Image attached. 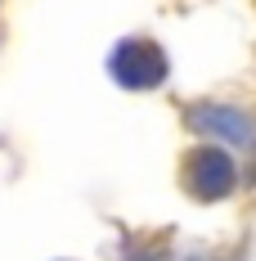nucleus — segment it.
Here are the masks:
<instances>
[{"label": "nucleus", "mask_w": 256, "mask_h": 261, "mask_svg": "<svg viewBox=\"0 0 256 261\" xmlns=\"http://www.w3.org/2000/svg\"><path fill=\"white\" fill-rule=\"evenodd\" d=\"M184 126L203 135L207 144H220L230 153H252L256 149V113L243 104H220V99H198L184 108Z\"/></svg>", "instance_id": "nucleus-1"}, {"label": "nucleus", "mask_w": 256, "mask_h": 261, "mask_svg": "<svg viewBox=\"0 0 256 261\" xmlns=\"http://www.w3.org/2000/svg\"><path fill=\"white\" fill-rule=\"evenodd\" d=\"M180 185L198 203H220L238 189V162L220 144H198L180 158Z\"/></svg>", "instance_id": "nucleus-2"}, {"label": "nucleus", "mask_w": 256, "mask_h": 261, "mask_svg": "<svg viewBox=\"0 0 256 261\" xmlns=\"http://www.w3.org/2000/svg\"><path fill=\"white\" fill-rule=\"evenodd\" d=\"M108 77L122 90H157L171 77V59L153 36H122L108 50Z\"/></svg>", "instance_id": "nucleus-3"}, {"label": "nucleus", "mask_w": 256, "mask_h": 261, "mask_svg": "<svg viewBox=\"0 0 256 261\" xmlns=\"http://www.w3.org/2000/svg\"><path fill=\"white\" fill-rule=\"evenodd\" d=\"M176 261H216V257H207V252H180Z\"/></svg>", "instance_id": "nucleus-4"}]
</instances>
